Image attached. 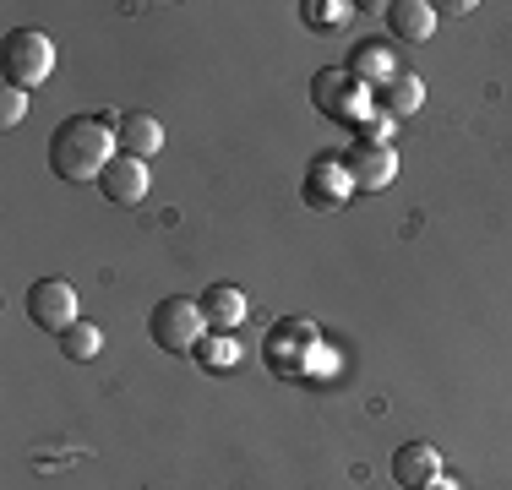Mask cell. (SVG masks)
<instances>
[{"label":"cell","mask_w":512,"mask_h":490,"mask_svg":"<svg viewBox=\"0 0 512 490\" xmlns=\"http://www.w3.org/2000/svg\"><path fill=\"white\" fill-rule=\"evenodd\" d=\"M115 153H120L115 120H99V115H71V120H60L50 137V169L66 186H99V175L109 169Z\"/></svg>","instance_id":"6da1fadb"},{"label":"cell","mask_w":512,"mask_h":490,"mask_svg":"<svg viewBox=\"0 0 512 490\" xmlns=\"http://www.w3.org/2000/svg\"><path fill=\"white\" fill-rule=\"evenodd\" d=\"M148 338H153L164 354H197V343L207 338L202 300H186V294H169V300H158L153 316H148Z\"/></svg>","instance_id":"7a4b0ae2"},{"label":"cell","mask_w":512,"mask_h":490,"mask_svg":"<svg viewBox=\"0 0 512 490\" xmlns=\"http://www.w3.org/2000/svg\"><path fill=\"white\" fill-rule=\"evenodd\" d=\"M0 66H6V88L33 93V88H39V82L55 71V44H50V33H39V28H11L6 44H0Z\"/></svg>","instance_id":"3957f363"},{"label":"cell","mask_w":512,"mask_h":490,"mask_svg":"<svg viewBox=\"0 0 512 490\" xmlns=\"http://www.w3.org/2000/svg\"><path fill=\"white\" fill-rule=\"evenodd\" d=\"M28 316L33 327H44V333H66V327H77V289L66 284V278H39V284L28 289Z\"/></svg>","instance_id":"277c9868"},{"label":"cell","mask_w":512,"mask_h":490,"mask_svg":"<svg viewBox=\"0 0 512 490\" xmlns=\"http://www.w3.org/2000/svg\"><path fill=\"white\" fill-rule=\"evenodd\" d=\"M311 98H316V109H322L327 120H360L365 115V88L355 77H349V66L338 71V66H322L311 77Z\"/></svg>","instance_id":"5b68a950"},{"label":"cell","mask_w":512,"mask_h":490,"mask_svg":"<svg viewBox=\"0 0 512 490\" xmlns=\"http://www.w3.org/2000/svg\"><path fill=\"white\" fill-rule=\"evenodd\" d=\"M306 207H316V213H338V207L355 196V180H349V169L338 164V153L316 158V164L306 169Z\"/></svg>","instance_id":"8992f818"},{"label":"cell","mask_w":512,"mask_h":490,"mask_svg":"<svg viewBox=\"0 0 512 490\" xmlns=\"http://www.w3.org/2000/svg\"><path fill=\"white\" fill-rule=\"evenodd\" d=\"M262 354L278 376H295L300 365H306V354H316V327L311 322H278L273 333H267Z\"/></svg>","instance_id":"52a82bcc"},{"label":"cell","mask_w":512,"mask_h":490,"mask_svg":"<svg viewBox=\"0 0 512 490\" xmlns=\"http://www.w3.org/2000/svg\"><path fill=\"white\" fill-rule=\"evenodd\" d=\"M148 158H131V153H115L109 158V169L99 175V191L109 196L115 207H137L142 196H148Z\"/></svg>","instance_id":"ba28073f"},{"label":"cell","mask_w":512,"mask_h":490,"mask_svg":"<svg viewBox=\"0 0 512 490\" xmlns=\"http://www.w3.org/2000/svg\"><path fill=\"white\" fill-rule=\"evenodd\" d=\"M344 169H349V180H355V191H387L398 180V153H393V147L355 142L344 153Z\"/></svg>","instance_id":"9c48e42d"},{"label":"cell","mask_w":512,"mask_h":490,"mask_svg":"<svg viewBox=\"0 0 512 490\" xmlns=\"http://www.w3.org/2000/svg\"><path fill=\"white\" fill-rule=\"evenodd\" d=\"M393 480L404 490H425L431 480H442V452H436L431 441H404V447L393 452Z\"/></svg>","instance_id":"30bf717a"},{"label":"cell","mask_w":512,"mask_h":490,"mask_svg":"<svg viewBox=\"0 0 512 490\" xmlns=\"http://www.w3.org/2000/svg\"><path fill=\"white\" fill-rule=\"evenodd\" d=\"M115 142H120V153H131V158H153L158 147H164V126H158L153 115H142V109H126V115L115 120Z\"/></svg>","instance_id":"8fae6325"},{"label":"cell","mask_w":512,"mask_h":490,"mask_svg":"<svg viewBox=\"0 0 512 490\" xmlns=\"http://www.w3.org/2000/svg\"><path fill=\"white\" fill-rule=\"evenodd\" d=\"M387 28H393L398 44H425L436 33V6H425V0H393L387 6Z\"/></svg>","instance_id":"7c38bea8"},{"label":"cell","mask_w":512,"mask_h":490,"mask_svg":"<svg viewBox=\"0 0 512 490\" xmlns=\"http://www.w3.org/2000/svg\"><path fill=\"white\" fill-rule=\"evenodd\" d=\"M202 316H207V333H235V327L246 322V294L235 284H207Z\"/></svg>","instance_id":"4fadbf2b"},{"label":"cell","mask_w":512,"mask_h":490,"mask_svg":"<svg viewBox=\"0 0 512 490\" xmlns=\"http://www.w3.org/2000/svg\"><path fill=\"white\" fill-rule=\"evenodd\" d=\"M349 77L360 82H371V88H382L387 77H393V49H387L382 39H360L355 44V55H349Z\"/></svg>","instance_id":"5bb4252c"},{"label":"cell","mask_w":512,"mask_h":490,"mask_svg":"<svg viewBox=\"0 0 512 490\" xmlns=\"http://www.w3.org/2000/svg\"><path fill=\"white\" fill-rule=\"evenodd\" d=\"M376 104H382L387 115H414V109L425 104V82L414 77V71H393V77L376 88Z\"/></svg>","instance_id":"9a60e30c"},{"label":"cell","mask_w":512,"mask_h":490,"mask_svg":"<svg viewBox=\"0 0 512 490\" xmlns=\"http://www.w3.org/2000/svg\"><path fill=\"white\" fill-rule=\"evenodd\" d=\"M99 349H104V333L93 322H77V327L60 333V354H66V360H99Z\"/></svg>","instance_id":"2e32d148"},{"label":"cell","mask_w":512,"mask_h":490,"mask_svg":"<svg viewBox=\"0 0 512 490\" xmlns=\"http://www.w3.org/2000/svg\"><path fill=\"white\" fill-rule=\"evenodd\" d=\"M300 17H306V28H316V33H327V28H344L355 11L344 6V0H306L300 6Z\"/></svg>","instance_id":"e0dca14e"},{"label":"cell","mask_w":512,"mask_h":490,"mask_svg":"<svg viewBox=\"0 0 512 490\" xmlns=\"http://www.w3.org/2000/svg\"><path fill=\"white\" fill-rule=\"evenodd\" d=\"M197 360H202V365H213V371H229V365L240 360V349L229 343V333H207V338L197 343Z\"/></svg>","instance_id":"ac0fdd59"},{"label":"cell","mask_w":512,"mask_h":490,"mask_svg":"<svg viewBox=\"0 0 512 490\" xmlns=\"http://www.w3.org/2000/svg\"><path fill=\"white\" fill-rule=\"evenodd\" d=\"M22 115H28V93H22V88H6V93H0V131H11Z\"/></svg>","instance_id":"d6986e66"},{"label":"cell","mask_w":512,"mask_h":490,"mask_svg":"<svg viewBox=\"0 0 512 490\" xmlns=\"http://www.w3.org/2000/svg\"><path fill=\"white\" fill-rule=\"evenodd\" d=\"M425 490H458L453 480H431V485H425Z\"/></svg>","instance_id":"ffe728a7"}]
</instances>
